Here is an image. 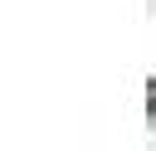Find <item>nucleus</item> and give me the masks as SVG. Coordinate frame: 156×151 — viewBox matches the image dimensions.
<instances>
[{"label":"nucleus","mask_w":156,"mask_h":151,"mask_svg":"<svg viewBox=\"0 0 156 151\" xmlns=\"http://www.w3.org/2000/svg\"><path fill=\"white\" fill-rule=\"evenodd\" d=\"M146 117L156 122V78H146Z\"/></svg>","instance_id":"f257e3e1"}]
</instances>
